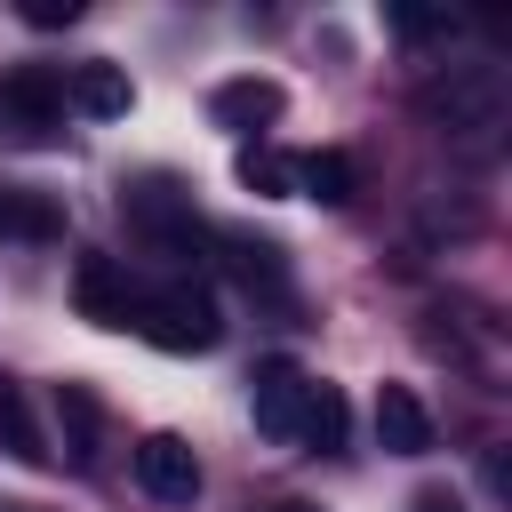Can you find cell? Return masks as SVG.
I'll return each mask as SVG.
<instances>
[{
	"label": "cell",
	"instance_id": "cell-11",
	"mask_svg": "<svg viewBox=\"0 0 512 512\" xmlns=\"http://www.w3.org/2000/svg\"><path fill=\"white\" fill-rule=\"evenodd\" d=\"M288 184H304L312 200H328V208H344L360 176H352V160H344V152H304V160L288 168Z\"/></svg>",
	"mask_w": 512,
	"mask_h": 512
},
{
	"label": "cell",
	"instance_id": "cell-6",
	"mask_svg": "<svg viewBox=\"0 0 512 512\" xmlns=\"http://www.w3.org/2000/svg\"><path fill=\"white\" fill-rule=\"evenodd\" d=\"M64 104H72V96H64V80H56V72H40V64H24V72H8V80H0V112H8L24 136H56V128H64Z\"/></svg>",
	"mask_w": 512,
	"mask_h": 512
},
{
	"label": "cell",
	"instance_id": "cell-18",
	"mask_svg": "<svg viewBox=\"0 0 512 512\" xmlns=\"http://www.w3.org/2000/svg\"><path fill=\"white\" fill-rule=\"evenodd\" d=\"M72 16H80V0H24V24H40V32L48 24H72Z\"/></svg>",
	"mask_w": 512,
	"mask_h": 512
},
{
	"label": "cell",
	"instance_id": "cell-21",
	"mask_svg": "<svg viewBox=\"0 0 512 512\" xmlns=\"http://www.w3.org/2000/svg\"><path fill=\"white\" fill-rule=\"evenodd\" d=\"M0 232H8V192H0Z\"/></svg>",
	"mask_w": 512,
	"mask_h": 512
},
{
	"label": "cell",
	"instance_id": "cell-15",
	"mask_svg": "<svg viewBox=\"0 0 512 512\" xmlns=\"http://www.w3.org/2000/svg\"><path fill=\"white\" fill-rule=\"evenodd\" d=\"M232 248V272L248 280V288H280L288 272H280V248H264V240H224Z\"/></svg>",
	"mask_w": 512,
	"mask_h": 512
},
{
	"label": "cell",
	"instance_id": "cell-8",
	"mask_svg": "<svg viewBox=\"0 0 512 512\" xmlns=\"http://www.w3.org/2000/svg\"><path fill=\"white\" fill-rule=\"evenodd\" d=\"M376 440L392 456H432V416H424V400L408 384H384L376 392Z\"/></svg>",
	"mask_w": 512,
	"mask_h": 512
},
{
	"label": "cell",
	"instance_id": "cell-20",
	"mask_svg": "<svg viewBox=\"0 0 512 512\" xmlns=\"http://www.w3.org/2000/svg\"><path fill=\"white\" fill-rule=\"evenodd\" d=\"M272 512H320V504H272Z\"/></svg>",
	"mask_w": 512,
	"mask_h": 512
},
{
	"label": "cell",
	"instance_id": "cell-10",
	"mask_svg": "<svg viewBox=\"0 0 512 512\" xmlns=\"http://www.w3.org/2000/svg\"><path fill=\"white\" fill-rule=\"evenodd\" d=\"M272 112H280V88L272 80H224L216 88V120L224 128H264Z\"/></svg>",
	"mask_w": 512,
	"mask_h": 512
},
{
	"label": "cell",
	"instance_id": "cell-17",
	"mask_svg": "<svg viewBox=\"0 0 512 512\" xmlns=\"http://www.w3.org/2000/svg\"><path fill=\"white\" fill-rule=\"evenodd\" d=\"M240 176H248L256 192H288V168H280L272 152H248V160H240Z\"/></svg>",
	"mask_w": 512,
	"mask_h": 512
},
{
	"label": "cell",
	"instance_id": "cell-22",
	"mask_svg": "<svg viewBox=\"0 0 512 512\" xmlns=\"http://www.w3.org/2000/svg\"><path fill=\"white\" fill-rule=\"evenodd\" d=\"M0 512H16V504H0Z\"/></svg>",
	"mask_w": 512,
	"mask_h": 512
},
{
	"label": "cell",
	"instance_id": "cell-12",
	"mask_svg": "<svg viewBox=\"0 0 512 512\" xmlns=\"http://www.w3.org/2000/svg\"><path fill=\"white\" fill-rule=\"evenodd\" d=\"M304 448H344V392L336 384H312V408H304Z\"/></svg>",
	"mask_w": 512,
	"mask_h": 512
},
{
	"label": "cell",
	"instance_id": "cell-1",
	"mask_svg": "<svg viewBox=\"0 0 512 512\" xmlns=\"http://www.w3.org/2000/svg\"><path fill=\"white\" fill-rule=\"evenodd\" d=\"M424 112H432L456 144L488 152V144L504 136V120H512V80H504V64H448V72L424 88Z\"/></svg>",
	"mask_w": 512,
	"mask_h": 512
},
{
	"label": "cell",
	"instance_id": "cell-16",
	"mask_svg": "<svg viewBox=\"0 0 512 512\" xmlns=\"http://www.w3.org/2000/svg\"><path fill=\"white\" fill-rule=\"evenodd\" d=\"M392 32H400V40H448L456 16H448V8H408V0H400V8H392Z\"/></svg>",
	"mask_w": 512,
	"mask_h": 512
},
{
	"label": "cell",
	"instance_id": "cell-9",
	"mask_svg": "<svg viewBox=\"0 0 512 512\" xmlns=\"http://www.w3.org/2000/svg\"><path fill=\"white\" fill-rule=\"evenodd\" d=\"M64 96H72L80 112H96V120H120V112H128V72H120V64H80Z\"/></svg>",
	"mask_w": 512,
	"mask_h": 512
},
{
	"label": "cell",
	"instance_id": "cell-7",
	"mask_svg": "<svg viewBox=\"0 0 512 512\" xmlns=\"http://www.w3.org/2000/svg\"><path fill=\"white\" fill-rule=\"evenodd\" d=\"M72 304H80L96 328H128V320H136V280H128L112 256H80V272H72Z\"/></svg>",
	"mask_w": 512,
	"mask_h": 512
},
{
	"label": "cell",
	"instance_id": "cell-14",
	"mask_svg": "<svg viewBox=\"0 0 512 512\" xmlns=\"http://www.w3.org/2000/svg\"><path fill=\"white\" fill-rule=\"evenodd\" d=\"M0 440H8L24 464H48V448H40V432H32V408H24V392H8V384H0Z\"/></svg>",
	"mask_w": 512,
	"mask_h": 512
},
{
	"label": "cell",
	"instance_id": "cell-19",
	"mask_svg": "<svg viewBox=\"0 0 512 512\" xmlns=\"http://www.w3.org/2000/svg\"><path fill=\"white\" fill-rule=\"evenodd\" d=\"M416 512H464L456 496H416Z\"/></svg>",
	"mask_w": 512,
	"mask_h": 512
},
{
	"label": "cell",
	"instance_id": "cell-3",
	"mask_svg": "<svg viewBox=\"0 0 512 512\" xmlns=\"http://www.w3.org/2000/svg\"><path fill=\"white\" fill-rule=\"evenodd\" d=\"M128 224H136V240L144 248H160V256H176V264H192L200 248H208V232H200V216H192V192H176V184H136L128 200Z\"/></svg>",
	"mask_w": 512,
	"mask_h": 512
},
{
	"label": "cell",
	"instance_id": "cell-2",
	"mask_svg": "<svg viewBox=\"0 0 512 512\" xmlns=\"http://www.w3.org/2000/svg\"><path fill=\"white\" fill-rule=\"evenodd\" d=\"M128 328H144V336H152V344H168V352H208V344L224 336L216 296H208V288H192V280L136 288V320H128Z\"/></svg>",
	"mask_w": 512,
	"mask_h": 512
},
{
	"label": "cell",
	"instance_id": "cell-13",
	"mask_svg": "<svg viewBox=\"0 0 512 512\" xmlns=\"http://www.w3.org/2000/svg\"><path fill=\"white\" fill-rule=\"evenodd\" d=\"M56 416H64V432H72V456L96 464V400H88L80 384H64V392H56Z\"/></svg>",
	"mask_w": 512,
	"mask_h": 512
},
{
	"label": "cell",
	"instance_id": "cell-4",
	"mask_svg": "<svg viewBox=\"0 0 512 512\" xmlns=\"http://www.w3.org/2000/svg\"><path fill=\"white\" fill-rule=\"evenodd\" d=\"M312 384L296 360H264L256 384H248V408H256V432L264 440H304V408H312Z\"/></svg>",
	"mask_w": 512,
	"mask_h": 512
},
{
	"label": "cell",
	"instance_id": "cell-5",
	"mask_svg": "<svg viewBox=\"0 0 512 512\" xmlns=\"http://www.w3.org/2000/svg\"><path fill=\"white\" fill-rule=\"evenodd\" d=\"M136 488H144L152 504H192V496H200V456H192L176 432H152V440L136 448Z\"/></svg>",
	"mask_w": 512,
	"mask_h": 512
}]
</instances>
